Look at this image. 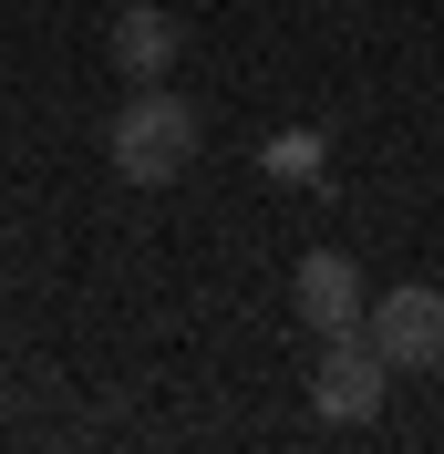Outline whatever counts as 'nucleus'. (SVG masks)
Masks as SVG:
<instances>
[{"label": "nucleus", "mask_w": 444, "mask_h": 454, "mask_svg": "<svg viewBox=\"0 0 444 454\" xmlns=\"http://www.w3.org/2000/svg\"><path fill=\"white\" fill-rule=\"evenodd\" d=\"M258 166H269L279 186H321V166H331V145L310 135V124H279V135L258 145Z\"/></svg>", "instance_id": "423d86ee"}, {"label": "nucleus", "mask_w": 444, "mask_h": 454, "mask_svg": "<svg viewBox=\"0 0 444 454\" xmlns=\"http://www.w3.org/2000/svg\"><path fill=\"white\" fill-rule=\"evenodd\" d=\"M196 145H207V124H196V104L176 83H135L124 114L104 124V155H114L124 186H176V176L196 166Z\"/></svg>", "instance_id": "f257e3e1"}, {"label": "nucleus", "mask_w": 444, "mask_h": 454, "mask_svg": "<svg viewBox=\"0 0 444 454\" xmlns=\"http://www.w3.org/2000/svg\"><path fill=\"white\" fill-rule=\"evenodd\" d=\"M289 310L310 320V331L331 340V331H361V310H372V289H361V269L341 248H310L300 269H289Z\"/></svg>", "instance_id": "20e7f679"}, {"label": "nucleus", "mask_w": 444, "mask_h": 454, "mask_svg": "<svg viewBox=\"0 0 444 454\" xmlns=\"http://www.w3.org/2000/svg\"><path fill=\"white\" fill-rule=\"evenodd\" d=\"M361 331H372V351H383L392 372H444V289H424V279L383 289V300L361 310Z\"/></svg>", "instance_id": "7ed1b4c3"}, {"label": "nucleus", "mask_w": 444, "mask_h": 454, "mask_svg": "<svg viewBox=\"0 0 444 454\" xmlns=\"http://www.w3.org/2000/svg\"><path fill=\"white\" fill-rule=\"evenodd\" d=\"M392 393V362L372 351V331H331L321 340V362H310V413L321 424H372Z\"/></svg>", "instance_id": "f03ea898"}, {"label": "nucleus", "mask_w": 444, "mask_h": 454, "mask_svg": "<svg viewBox=\"0 0 444 454\" xmlns=\"http://www.w3.org/2000/svg\"><path fill=\"white\" fill-rule=\"evenodd\" d=\"M0 11H11V0H0Z\"/></svg>", "instance_id": "0eeeda50"}, {"label": "nucleus", "mask_w": 444, "mask_h": 454, "mask_svg": "<svg viewBox=\"0 0 444 454\" xmlns=\"http://www.w3.org/2000/svg\"><path fill=\"white\" fill-rule=\"evenodd\" d=\"M176 52H186V21H176L166 0H124L114 11V73H135V83H166Z\"/></svg>", "instance_id": "39448f33"}]
</instances>
